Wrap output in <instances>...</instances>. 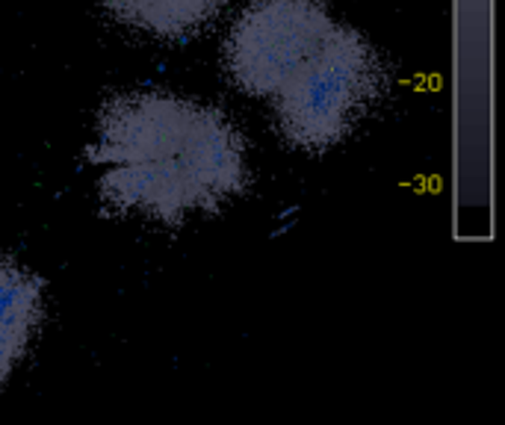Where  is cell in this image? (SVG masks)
Listing matches in <instances>:
<instances>
[{"label":"cell","instance_id":"4","mask_svg":"<svg viewBox=\"0 0 505 425\" xmlns=\"http://www.w3.org/2000/svg\"><path fill=\"white\" fill-rule=\"evenodd\" d=\"M42 319V281L0 257V381L18 367Z\"/></svg>","mask_w":505,"mask_h":425},{"label":"cell","instance_id":"1","mask_svg":"<svg viewBox=\"0 0 505 425\" xmlns=\"http://www.w3.org/2000/svg\"><path fill=\"white\" fill-rule=\"evenodd\" d=\"M86 160L100 169L98 198L107 210L163 225L216 212L248 184L246 142L231 118L169 92L109 98Z\"/></svg>","mask_w":505,"mask_h":425},{"label":"cell","instance_id":"2","mask_svg":"<svg viewBox=\"0 0 505 425\" xmlns=\"http://www.w3.org/2000/svg\"><path fill=\"white\" fill-rule=\"evenodd\" d=\"M385 89L379 54L358 30L331 24L326 39L275 95L290 145L326 151L346 139Z\"/></svg>","mask_w":505,"mask_h":425},{"label":"cell","instance_id":"5","mask_svg":"<svg viewBox=\"0 0 505 425\" xmlns=\"http://www.w3.org/2000/svg\"><path fill=\"white\" fill-rule=\"evenodd\" d=\"M121 24L160 39H187L205 30L225 0H98Z\"/></svg>","mask_w":505,"mask_h":425},{"label":"cell","instance_id":"3","mask_svg":"<svg viewBox=\"0 0 505 425\" xmlns=\"http://www.w3.org/2000/svg\"><path fill=\"white\" fill-rule=\"evenodd\" d=\"M319 0H251L225 42L234 83L255 98L278 95L331 30Z\"/></svg>","mask_w":505,"mask_h":425}]
</instances>
